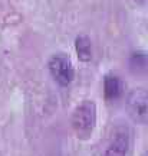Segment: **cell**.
I'll return each mask as SVG.
<instances>
[{
	"label": "cell",
	"mask_w": 148,
	"mask_h": 156,
	"mask_svg": "<svg viewBox=\"0 0 148 156\" xmlns=\"http://www.w3.org/2000/svg\"><path fill=\"white\" fill-rule=\"evenodd\" d=\"M105 88V97L108 100H116L122 94V83L115 75H106L104 81Z\"/></svg>",
	"instance_id": "cell-5"
},
{
	"label": "cell",
	"mask_w": 148,
	"mask_h": 156,
	"mask_svg": "<svg viewBox=\"0 0 148 156\" xmlns=\"http://www.w3.org/2000/svg\"><path fill=\"white\" fill-rule=\"evenodd\" d=\"M49 71L52 77L62 85H68L73 80V68H72L71 61L63 55L52 56L49 61Z\"/></svg>",
	"instance_id": "cell-2"
},
{
	"label": "cell",
	"mask_w": 148,
	"mask_h": 156,
	"mask_svg": "<svg viewBox=\"0 0 148 156\" xmlns=\"http://www.w3.org/2000/svg\"><path fill=\"white\" fill-rule=\"evenodd\" d=\"M75 46H76L78 56H79L81 61H85V62L91 61V58H92V48H91V41L86 36L76 38Z\"/></svg>",
	"instance_id": "cell-6"
},
{
	"label": "cell",
	"mask_w": 148,
	"mask_h": 156,
	"mask_svg": "<svg viewBox=\"0 0 148 156\" xmlns=\"http://www.w3.org/2000/svg\"><path fill=\"white\" fill-rule=\"evenodd\" d=\"M128 108L134 120L140 123L147 122L148 116V97L145 90H137L134 91L128 98Z\"/></svg>",
	"instance_id": "cell-3"
},
{
	"label": "cell",
	"mask_w": 148,
	"mask_h": 156,
	"mask_svg": "<svg viewBox=\"0 0 148 156\" xmlns=\"http://www.w3.org/2000/svg\"><path fill=\"white\" fill-rule=\"evenodd\" d=\"M128 149H130V132L125 127H119L112 134L105 156H125Z\"/></svg>",
	"instance_id": "cell-4"
},
{
	"label": "cell",
	"mask_w": 148,
	"mask_h": 156,
	"mask_svg": "<svg viewBox=\"0 0 148 156\" xmlns=\"http://www.w3.org/2000/svg\"><path fill=\"white\" fill-rule=\"evenodd\" d=\"M96 123V108L92 101H83L72 116V127L81 139H88Z\"/></svg>",
	"instance_id": "cell-1"
}]
</instances>
